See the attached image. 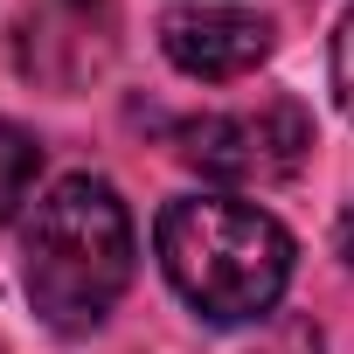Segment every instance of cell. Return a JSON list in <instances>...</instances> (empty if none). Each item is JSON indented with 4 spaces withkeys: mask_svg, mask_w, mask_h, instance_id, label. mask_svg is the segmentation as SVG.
<instances>
[{
    "mask_svg": "<svg viewBox=\"0 0 354 354\" xmlns=\"http://www.w3.org/2000/svg\"><path fill=\"white\" fill-rule=\"evenodd\" d=\"M35 174H42V139L15 118H0V223L21 216V202L35 195Z\"/></svg>",
    "mask_w": 354,
    "mask_h": 354,
    "instance_id": "8992f818",
    "label": "cell"
},
{
    "mask_svg": "<svg viewBox=\"0 0 354 354\" xmlns=\"http://www.w3.org/2000/svg\"><path fill=\"white\" fill-rule=\"evenodd\" d=\"M333 250H340V257H347V264H354V209H347V216H340V230H333Z\"/></svg>",
    "mask_w": 354,
    "mask_h": 354,
    "instance_id": "9c48e42d",
    "label": "cell"
},
{
    "mask_svg": "<svg viewBox=\"0 0 354 354\" xmlns=\"http://www.w3.org/2000/svg\"><path fill=\"white\" fill-rule=\"evenodd\" d=\"M153 250L167 285L202 319L243 326L264 319L292 285V236L278 216L230 202V195H181L153 223Z\"/></svg>",
    "mask_w": 354,
    "mask_h": 354,
    "instance_id": "7a4b0ae2",
    "label": "cell"
},
{
    "mask_svg": "<svg viewBox=\"0 0 354 354\" xmlns=\"http://www.w3.org/2000/svg\"><path fill=\"white\" fill-rule=\"evenodd\" d=\"M257 354H319V333H313L306 319H292V326H278V340L257 347Z\"/></svg>",
    "mask_w": 354,
    "mask_h": 354,
    "instance_id": "ba28073f",
    "label": "cell"
},
{
    "mask_svg": "<svg viewBox=\"0 0 354 354\" xmlns=\"http://www.w3.org/2000/svg\"><path fill=\"white\" fill-rule=\"evenodd\" d=\"M313 153V118L292 97H264L243 111H209L181 125V160L223 188H271Z\"/></svg>",
    "mask_w": 354,
    "mask_h": 354,
    "instance_id": "3957f363",
    "label": "cell"
},
{
    "mask_svg": "<svg viewBox=\"0 0 354 354\" xmlns=\"http://www.w3.org/2000/svg\"><path fill=\"white\" fill-rule=\"evenodd\" d=\"M333 91H340V104L354 118V0H347V15L333 28Z\"/></svg>",
    "mask_w": 354,
    "mask_h": 354,
    "instance_id": "52a82bcc",
    "label": "cell"
},
{
    "mask_svg": "<svg viewBox=\"0 0 354 354\" xmlns=\"http://www.w3.org/2000/svg\"><path fill=\"white\" fill-rule=\"evenodd\" d=\"M118 56V0H28L15 21V70L42 91H84Z\"/></svg>",
    "mask_w": 354,
    "mask_h": 354,
    "instance_id": "277c9868",
    "label": "cell"
},
{
    "mask_svg": "<svg viewBox=\"0 0 354 354\" xmlns=\"http://www.w3.org/2000/svg\"><path fill=\"white\" fill-rule=\"evenodd\" d=\"M160 49L181 77L202 84H236L271 56V21L264 15H236V8H174L160 21Z\"/></svg>",
    "mask_w": 354,
    "mask_h": 354,
    "instance_id": "5b68a950",
    "label": "cell"
},
{
    "mask_svg": "<svg viewBox=\"0 0 354 354\" xmlns=\"http://www.w3.org/2000/svg\"><path fill=\"white\" fill-rule=\"evenodd\" d=\"M132 264H139L132 209L118 202L111 181H97V174H70V181H56L35 202L28 230H21V285H28L35 313L56 333L97 326L125 299Z\"/></svg>",
    "mask_w": 354,
    "mask_h": 354,
    "instance_id": "6da1fadb",
    "label": "cell"
}]
</instances>
